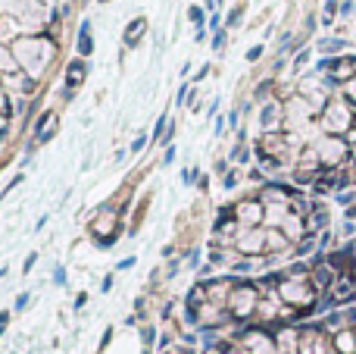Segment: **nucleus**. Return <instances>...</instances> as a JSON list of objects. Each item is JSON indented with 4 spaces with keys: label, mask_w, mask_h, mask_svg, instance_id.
I'll list each match as a JSON object with an SVG mask.
<instances>
[{
    "label": "nucleus",
    "mask_w": 356,
    "mask_h": 354,
    "mask_svg": "<svg viewBox=\"0 0 356 354\" xmlns=\"http://www.w3.org/2000/svg\"><path fill=\"white\" fill-rule=\"evenodd\" d=\"M19 72V60L13 54L10 44H0V75H16Z\"/></svg>",
    "instance_id": "2"
},
{
    "label": "nucleus",
    "mask_w": 356,
    "mask_h": 354,
    "mask_svg": "<svg viewBox=\"0 0 356 354\" xmlns=\"http://www.w3.org/2000/svg\"><path fill=\"white\" fill-rule=\"evenodd\" d=\"M56 129V113H47V123L41 119V125H38V132H41V138H50V132Z\"/></svg>",
    "instance_id": "6"
},
{
    "label": "nucleus",
    "mask_w": 356,
    "mask_h": 354,
    "mask_svg": "<svg viewBox=\"0 0 356 354\" xmlns=\"http://www.w3.org/2000/svg\"><path fill=\"white\" fill-rule=\"evenodd\" d=\"M144 31H147V22H144V19H135V22L129 25V31H125V47H135V44L141 41Z\"/></svg>",
    "instance_id": "3"
},
{
    "label": "nucleus",
    "mask_w": 356,
    "mask_h": 354,
    "mask_svg": "<svg viewBox=\"0 0 356 354\" xmlns=\"http://www.w3.org/2000/svg\"><path fill=\"white\" fill-rule=\"evenodd\" d=\"M259 54H263V47H253L250 54H247V60H259Z\"/></svg>",
    "instance_id": "9"
},
{
    "label": "nucleus",
    "mask_w": 356,
    "mask_h": 354,
    "mask_svg": "<svg viewBox=\"0 0 356 354\" xmlns=\"http://www.w3.org/2000/svg\"><path fill=\"white\" fill-rule=\"evenodd\" d=\"M88 31H91V22H88V19H85V22H81V35H79V54H81V56H88V54H91V50H94L91 35H88Z\"/></svg>",
    "instance_id": "5"
},
{
    "label": "nucleus",
    "mask_w": 356,
    "mask_h": 354,
    "mask_svg": "<svg viewBox=\"0 0 356 354\" xmlns=\"http://www.w3.org/2000/svg\"><path fill=\"white\" fill-rule=\"evenodd\" d=\"M13 54H16L19 60V69H22L25 75H31V79L38 82V75L44 72V66L50 63V56H54V41H44V38H35V35H25L19 38V41L10 44Z\"/></svg>",
    "instance_id": "1"
},
{
    "label": "nucleus",
    "mask_w": 356,
    "mask_h": 354,
    "mask_svg": "<svg viewBox=\"0 0 356 354\" xmlns=\"http://www.w3.org/2000/svg\"><path fill=\"white\" fill-rule=\"evenodd\" d=\"M85 72H88L85 60H72V63H69V69H66V82H69V85H81Z\"/></svg>",
    "instance_id": "4"
},
{
    "label": "nucleus",
    "mask_w": 356,
    "mask_h": 354,
    "mask_svg": "<svg viewBox=\"0 0 356 354\" xmlns=\"http://www.w3.org/2000/svg\"><path fill=\"white\" fill-rule=\"evenodd\" d=\"M222 44H225V31H222V29H219V31H216V38H213V47H216V50H219V47H222Z\"/></svg>",
    "instance_id": "7"
},
{
    "label": "nucleus",
    "mask_w": 356,
    "mask_h": 354,
    "mask_svg": "<svg viewBox=\"0 0 356 354\" xmlns=\"http://www.w3.org/2000/svg\"><path fill=\"white\" fill-rule=\"evenodd\" d=\"M104 3H106V0H104Z\"/></svg>",
    "instance_id": "10"
},
{
    "label": "nucleus",
    "mask_w": 356,
    "mask_h": 354,
    "mask_svg": "<svg viewBox=\"0 0 356 354\" xmlns=\"http://www.w3.org/2000/svg\"><path fill=\"white\" fill-rule=\"evenodd\" d=\"M191 19H194V22H197V25H203V13H200V10H197V6H191Z\"/></svg>",
    "instance_id": "8"
}]
</instances>
